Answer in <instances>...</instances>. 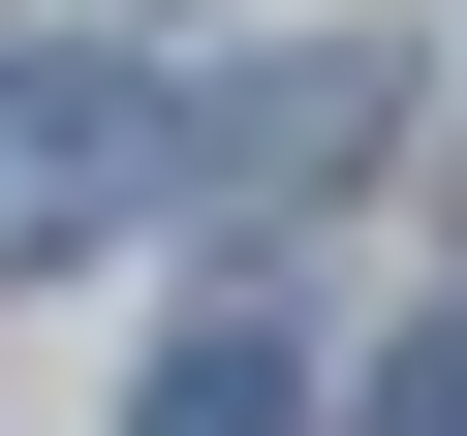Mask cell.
<instances>
[{"instance_id": "cell-1", "label": "cell", "mask_w": 467, "mask_h": 436, "mask_svg": "<svg viewBox=\"0 0 467 436\" xmlns=\"http://www.w3.org/2000/svg\"><path fill=\"white\" fill-rule=\"evenodd\" d=\"M125 187H156V94H94V63H63V94H0V250H94Z\"/></svg>"}, {"instance_id": "cell-2", "label": "cell", "mask_w": 467, "mask_h": 436, "mask_svg": "<svg viewBox=\"0 0 467 436\" xmlns=\"http://www.w3.org/2000/svg\"><path fill=\"white\" fill-rule=\"evenodd\" d=\"M281 405H312L281 343H187V374H156V436H281Z\"/></svg>"}, {"instance_id": "cell-3", "label": "cell", "mask_w": 467, "mask_h": 436, "mask_svg": "<svg viewBox=\"0 0 467 436\" xmlns=\"http://www.w3.org/2000/svg\"><path fill=\"white\" fill-rule=\"evenodd\" d=\"M374 436H467V312H436V343H405V374H374Z\"/></svg>"}]
</instances>
